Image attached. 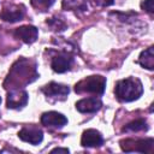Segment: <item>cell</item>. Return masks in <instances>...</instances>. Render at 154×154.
I'll list each match as a JSON object with an SVG mask.
<instances>
[{
	"mask_svg": "<svg viewBox=\"0 0 154 154\" xmlns=\"http://www.w3.org/2000/svg\"><path fill=\"white\" fill-rule=\"evenodd\" d=\"M28 102V94L25 90L13 89L7 95V107L8 108H19L26 105Z\"/></svg>",
	"mask_w": 154,
	"mask_h": 154,
	"instance_id": "9",
	"label": "cell"
},
{
	"mask_svg": "<svg viewBox=\"0 0 154 154\" xmlns=\"http://www.w3.org/2000/svg\"><path fill=\"white\" fill-rule=\"evenodd\" d=\"M25 14V10L23 6L19 5H10V6H5L0 13V18L5 22H10V23H14L18 22L20 19H23Z\"/></svg>",
	"mask_w": 154,
	"mask_h": 154,
	"instance_id": "5",
	"label": "cell"
},
{
	"mask_svg": "<svg viewBox=\"0 0 154 154\" xmlns=\"http://www.w3.org/2000/svg\"><path fill=\"white\" fill-rule=\"evenodd\" d=\"M72 61H73V58L71 55H69L67 53H59L57 54L53 59H52V69L55 71V72H59V73H63L65 71H67L71 65H72Z\"/></svg>",
	"mask_w": 154,
	"mask_h": 154,
	"instance_id": "8",
	"label": "cell"
},
{
	"mask_svg": "<svg viewBox=\"0 0 154 154\" xmlns=\"http://www.w3.org/2000/svg\"><path fill=\"white\" fill-rule=\"evenodd\" d=\"M142 8L144 11H147L148 13H153V0H144L142 4H141Z\"/></svg>",
	"mask_w": 154,
	"mask_h": 154,
	"instance_id": "16",
	"label": "cell"
},
{
	"mask_svg": "<svg viewBox=\"0 0 154 154\" xmlns=\"http://www.w3.org/2000/svg\"><path fill=\"white\" fill-rule=\"evenodd\" d=\"M102 142H103L102 135L94 129L85 130L81 140V143L83 147H99L102 144Z\"/></svg>",
	"mask_w": 154,
	"mask_h": 154,
	"instance_id": "11",
	"label": "cell"
},
{
	"mask_svg": "<svg viewBox=\"0 0 154 154\" xmlns=\"http://www.w3.org/2000/svg\"><path fill=\"white\" fill-rule=\"evenodd\" d=\"M147 129V122L144 119H136L131 123H129L125 128L124 131H141Z\"/></svg>",
	"mask_w": 154,
	"mask_h": 154,
	"instance_id": "14",
	"label": "cell"
},
{
	"mask_svg": "<svg viewBox=\"0 0 154 154\" xmlns=\"http://www.w3.org/2000/svg\"><path fill=\"white\" fill-rule=\"evenodd\" d=\"M14 35L17 38L22 40L25 43H32L37 38L38 31L32 25H23V26H19L14 30Z\"/></svg>",
	"mask_w": 154,
	"mask_h": 154,
	"instance_id": "10",
	"label": "cell"
},
{
	"mask_svg": "<svg viewBox=\"0 0 154 154\" xmlns=\"http://www.w3.org/2000/svg\"><path fill=\"white\" fill-rule=\"evenodd\" d=\"M120 147L125 152H142L150 153L153 150V138L147 140H123L120 141Z\"/></svg>",
	"mask_w": 154,
	"mask_h": 154,
	"instance_id": "3",
	"label": "cell"
},
{
	"mask_svg": "<svg viewBox=\"0 0 154 154\" xmlns=\"http://www.w3.org/2000/svg\"><path fill=\"white\" fill-rule=\"evenodd\" d=\"M102 102L96 97H88L82 99L78 102H76V108L82 113H93L101 108Z\"/></svg>",
	"mask_w": 154,
	"mask_h": 154,
	"instance_id": "12",
	"label": "cell"
},
{
	"mask_svg": "<svg viewBox=\"0 0 154 154\" xmlns=\"http://www.w3.org/2000/svg\"><path fill=\"white\" fill-rule=\"evenodd\" d=\"M114 93H116V96L120 101H124V102L134 101V100L138 99L143 93L142 83L140 82V79L131 78V77L122 79V81L117 82Z\"/></svg>",
	"mask_w": 154,
	"mask_h": 154,
	"instance_id": "1",
	"label": "cell"
},
{
	"mask_svg": "<svg viewBox=\"0 0 154 154\" xmlns=\"http://www.w3.org/2000/svg\"><path fill=\"white\" fill-rule=\"evenodd\" d=\"M41 123H42V125H45L47 128L60 129L67 123V118L61 113L51 111V112H46V113L42 114Z\"/></svg>",
	"mask_w": 154,
	"mask_h": 154,
	"instance_id": "4",
	"label": "cell"
},
{
	"mask_svg": "<svg viewBox=\"0 0 154 154\" xmlns=\"http://www.w3.org/2000/svg\"><path fill=\"white\" fill-rule=\"evenodd\" d=\"M140 64L148 69V70H153L154 67V53H153V47H149L147 48L146 51H143L140 55V59H138Z\"/></svg>",
	"mask_w": 154,
	"mask_h": 154,
	"instance_id": "13",
	"label": "cell"
},
{
	"mask_svg": "<svg viewBox=\"0 0 154 154\" xmlns=\"http://www.w3.org/2000/svg\"><path fill=\"white\" fill-rule=\"evenodd\" d=\"M30 1L35 8L40 10V11H46L54 4L55 0H30Z\"/></svg>",
	"mask_w": 154,
	"mask_h": 154,
	"instance_id": "15",
	"label": "cell"
},
{
	"mask_svg": "<svg viewBox=\"0 0 154 154\" xmlns=\"http://www.w3.org/2000/svg\"><path fill=\"white\" fill-rule=\"evenodd\" d=\"M52 153H69V149L67 148H54Z\"/></svg>",
	"mask_w": 154,
	"mask_h": 154,
	"instance_id": "18",
	"label": "cell"
},
{
	"mask_svg": "<svg viewBox=\"0 0 154 154\" xmlns=\"http://www.w3.org/2000/svg\"><path fill=\"white\" fill-rule=\"evenodd\" d=\"M95 2L100 6H109L114 2V0H95Z\"/></svg>",
	"mask_w": 154,
	"mask_h": 154,
	"instance_id": "17",
	"label": "cell"
},
{
	"mask_svg": "<svg viewBox=\"0 0 154 154\" xmlns=\"http://www.w3.org/2000/svg\"><path fill=\"white\" fill-rule=\"evenodd\" d=\"M42 91L49 96V97H54V99H60V100H64L70 89L69 87L64 85V84H59V83H55V82H51L49 84H47L46 87L42 88Z\"/></svg>",
	"mask_w": 154,
	"mask_h": 154,
	"instance_id": "7",
	"label": "cell"
},
{
	"mask_svg": "<svg viewBox=\"0 0 154 154\" xmlns=\"http://www.w3.org/2000/svg\"><path fill=\"white\" fill-rule=\"evenodd\" d=\"M0 102H1V97H0Z\"/></svg>",
	"mask_w": 154,
	"mask_h": 154,
	"instance_id": "19",
	"label": "cell"
},
{
	"mask_svg": "<svg viewBox=\"0 0 154 154\" xmlns=\"http://www.w3.org/2000/svg\"><path fill=\"white\" fill-rule=\"evenodd\" d=\"M18 136L20 140H23L24 142H29L30 144H38L42 138H43V134H42V130L36 128V126H25L19 132H18Z\"/></svg>",
	"mask_w": 154,
	"mask_h": 154,
	"instance_id": "6",
	"label": "cell"
},
{
	"mask_svg": "<svg viewBox=\"0 0 154 154\" xmlns=\"http://www.w3.org/2000/svg\"><path fill=\"white\" fill-rule=\"evenodd\" d=\"M105 87H106V78L105 77H102V76H89V77L79 81L76 84L75 90L78 94L90 93V94L101 95L105 91Z\"/></svg>",
	"mask_w": 154,
	"mask_h": 154,
	"instance_id": "2",
	"label": "cell"
}]
</instances>
